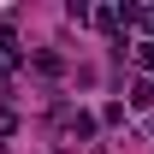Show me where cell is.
<instances>
[{"instance_id": "obj_5", "label": "cell", "mask_w": 154, "mask_h": 154, "mask_svg": "<svg viewBox=\"0 0 154 154\" xmlns=\"http://www.w3.org/2000/svg\"><path fill=\"white\" fill-rule=\"evenodd\" d=\"M30 65H36L42 77H59V71H65V59H59V54H36V59H30Z\"/></svg>"}, {"instance_id": "obj_1", "label": "cell", "mask_w": 154, "mask_h": 154, "mask_svg": "<svg viewBox=\"0 0 154 154\" xmlns=\"http://www.w3.org/2000/svg\"><path fill=\"white\" fill-rule=\"evenodd\" d=\"M59 136H65V142H89V136H95V113H71V107H59Z\"/></svg>"}, {"instance_id": "obj_3", "label": "cell", "mask_w": 154, "mask_h": 154, "mask_svg": "<svg viewBox=\"0 0 154 154\" xmlns=\"http://www.w3.org/2000/svg\"><path fill=\"white\" fill-rule=\"evenodd\" d=\"M95 24H101V30H125V6H101Z\"/></svg>"}, {"instance_id": "obj_8", "label": "cell", "mask_w": 154, "mask_h": 154, "mask_svg": "<svg viewBox=\"0 0 154 154\" xmlns=\"http://www.w3.org/2000/svg\"><path fill=\"white\" fill-rule=\"evenodd\" d=\"M148 136H154V119H148Z\"/></svg>"}, {"instance_id": "obj_2", "label": "cell", "mask_w": 154, "mask_h": 154, "mask_svg": "<svg viewBox=\"0 0 154 154\" xmlns=\"http://www.w3.org/2000/svg\"><path fill=\"white\" fill-rule=\"evenodd\" d=\"M125 24L148 30V42H154V6H125Z\"/></svg>"}, {"instance_id": "obj_7", "label": "cell", "mask_w": 154, "mask_h": 154, "mask_svg": "<svg viewBox=\"0 0 154 154\" xmlns=\"http://www.w3.org/2000/svg\"><path fill=\"white\" fill-rule=\"evenodd\" d=\"M18 131V113H12V107H0V136H12Z\"/></svg>"}, {"instance_id": "obj_6", "label": "cell", "mask_w": 154, "mask_h": 154, "mask_svg": "<svg viewBox=\"0 0 154 154\" xmlns=\"http://www.w3.org/2000/svg\"><path fill=\"white\" fill-rule=\"evenodd\" d=\"M136 65H142V71H154V42H136Z\"/></svg>"}, {"instance_id": "obj_4", "label": "cell", "mask_w": 154, "mask_h": 154, "mask_svg": "<svg viewBox=\"0 0 154 154\" xmlns=\"http://www.w3.org/2000/svg\"><path fill=\"white\" fill-rule=\"evenodd\" d=\"M131 107H154V83H148V77L131 83Z\"/></svg>"}]
</instances>
